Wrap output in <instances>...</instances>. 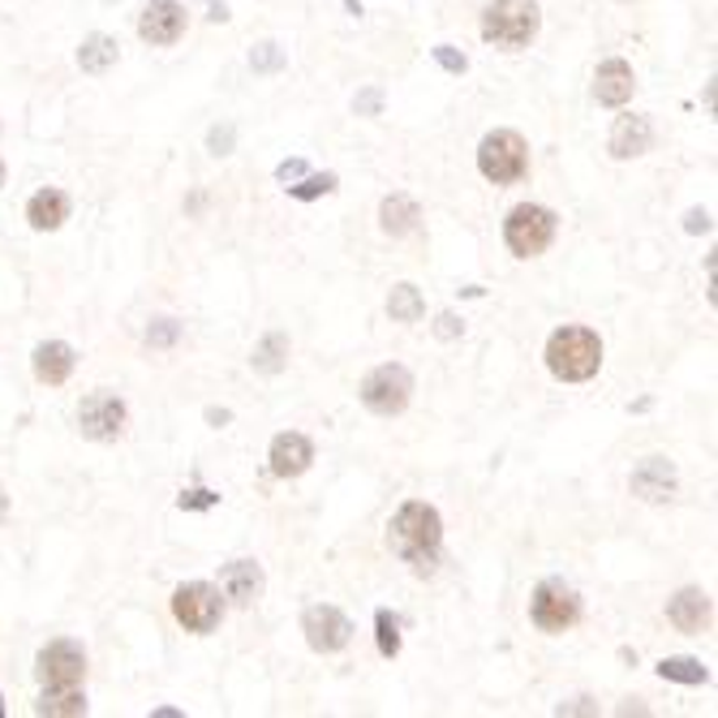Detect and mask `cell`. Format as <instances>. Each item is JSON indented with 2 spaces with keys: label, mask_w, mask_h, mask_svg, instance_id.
<instances>
[{
  "label": "cell",
  "mask_w": 718,
  "mask_h": 718,
  "mask_svg": "<svg viewBox=\"0 0 718 718\" xmlns=\"http://www.w3.org/2000/svg\"><path fill=\"white\" fill-rule=\"evenodd\" d=\"M388 547L392 556H400L418 577H431L440 568V547H443V520L431 504L409 499L400 508L392 525H388Z\"/></svg>",
  "instance_id": "cell-1"
},
{
  "label": "cell",
  "mask_w": 718,
  "mask_h": 718,
  "mask_svg": "<svg viewBox=\"0 0 718 718\" xmlns=\"http://www.w3.org/2000/svg\"><path fill=\"white\" fill-rule=\"evenodd\" d=\"M547 366L563 383H585L602 366V340L590 327H559L547 340Z\"/></svg>",
  "instance_id": "cell-2"
},
{
  "label": "cell",
  "mask_w": 718,
  "mask_h": 718,
  "mask_svg": "<svg viewBox=\"0 0 718 718\" xmlns=\"http://www.w3.org/2000/svg\"><path fill=\"white\" fill-rule=\"evenodd\" d=\"M542 27L538 0H490L482 13V40L504 47V52H520L529 47Z\"/></svg>",
  "instance_id": "cell-3"
},
{
  "label": "cell",
  "mask_w": 718,
  "mask_h": 718,
  "mask_svg": "<svg viewBox=\"0 0 718 718\" xmlns=\"http://www.w3.org/2000/svg\"><path fill=\"white\" fill-rule=\"evenodd\" d=\"M556 229H559L556 211H547L538 202H520V207H513V215L504 224V241H508V250L517 258H538L556 241Z\"/></svg>",
  "instance_id": "cell-4"
},
{
  "label": "cell",
  "mask_w": 718,
  "mask_h": 718,
  "mask_svg": "<svg viewBox=\"0 0 718 718\" xmlns=\"http://www.w3.org/2000/svg\"><path fill=\"white\" fill-rule=\"evenodd\" d=\"M478 168L486 181H495V186H513L525 177V168H529V147H525V138H520L517 129H495V134H486L478 147Z\"/></svg>",
  "instance_id": "cell-5"
},
{
  "label": "cell",
  "mask_w": 718,
  "mask_h": 718,
  "mask_svg": "<svg viewBox=\"0 0 718 718\" xmlns=\"http://www.w3.org/2000/svg\"><path fill=\"white\" fill-rule=\"evenodd\" d=\"M413 397V374L397 366V361H388V366H374L366 379H361V404L370 409V413H379V418H397L400 409L409 404Z\"/></svg>",
  "instance_id": "cell-6"
},
{
  "label": "cell",
  "mask_w": 718,
  "mask_h": 718,
  "mask_svg": "<svg viewBox=\"0 0 718 718\" xmlns=\"http://www.w3.org/2000/svg\"><path fill=\"white\" fill-rule=\"evenodd\" d=\"M172 615H177V624L186 629V633H211L215 624H220V615H224V602H220V590L215 585H207V581H190V585H181L177 594H172Z\"/></svg>",
  "instance_id": "cell-7"
},
{
  "label": "cell",
  "mask_w": 718,
  "mask_h": 718,
  "mask_svg": "<svg viewBox=\"0 0 718 718\" xmlns=\"http://www.w3.org/2000/svg\"><path fill=\"white\" fill-rule=\"evenodd\" d=\"M529 615H534V624H538L542 633H563V629L577 624V615H581V599H577L563 581H542V585L534 590Z\"/></svg>",
  "instance_id": "cell-8"
},
{
  "label": "cell",
  "mask_w": 718,
  "mask_h": 718,
  "mask_svg": "<svg viewBox=\"0 0 718 718\" xmlns=\"http://www.w3.org/2000/svg\"><path fill=\"white\" fill-rule=\"evenodd\" d=\"M35 672H40L43 688H78L86 676V650L78 641H52L40 650Z\"/></svg>",
  "instance_id": "cell-9"
},
{
  "label": "cell",
  "mask_w": 718,
  "mask_h": 718,
  "mask_svg": "<svg viewBox=\"0 0 718 718\" xmlns=\"http://www.w3.org/2000/svg\"><path fill=\"white\" fill-rule=\"evenodd\" d=\"M78 426L86 440L108 443L125 431V400L117 392H91L78 409Z\"/></svg>",
  "instance_id": "cell-10"
},
{
  "label": "cell",
  "mask_w": 718,
  "mask_h": 718,
  "mask_svg": "<svg viewBox=\"0 0 718 718\" xmlns=\"http://www.w3.org/2000/svg\"><path fill=\"white\" fill-rule=\"evenodd\" d=\"M302 633H306V641H310V650H319V654H336V650L349 645L353 624H349V615L336 611V606H310V611L302 615Z\"/></svg>",
  "instance_id": "cell-11"
},
{
  "label": "cell",
  "mask_w": 718,
  "mask_h": 718,
  "mask_svg": "<svg viewBox=\"0 0 718 718\" xmlns=\"http://www.w3.org/2000/svg\"><path fill=\"white\" fill-rule=\"evenodd\" d=\"M138 35L151 47H168L186 35V9L177 0H147L142 18H138Z\"/></svg>",
  "instance_id": "cell-12"
},
{
  "label": "cell",
  "mask_w": 718,
  "mask_h": 718,
  "mask_svg": "<svg viewBox=\"0 0 718 718\" xmlns=\"http://www.w3.org/2000/svg\"><path fill=\"white\" fill-rule=\"evenodd\" d=\"M629 486H633V495L645 499V504H663V499L676 495V465L667 456H645L637 469H633Z\"/></svg>",
  "instance_id": "cell-13"
},
{
  "label": "cell",
  "mask_w": 718,
  "mask_h": 718,
  "mask_svg": "<svg viewBox=\"0 0 718 718\" xmlns=\"http://www.w3.org/2000/svg\"><path fill=\"white\" fill-rule=\"evenodd\" d=\"M667 620L676 624L679 633L701 637L710 629V620H715V602H710L706 590H679L676 599L667 602Z\"/></svg>",
  "instance_id": "cell-14"
},
{
  "label": "cell",
  "mask_w": 718,
  "mask_h": 718,
  "mask_svg": "<svg viewBox=\"0 0 718 718\" xmlns=\"http://www.w3.org/2000/svg\"><path fill=\"white\" fill-rule=\"evenodd\" d=\"M272 474L276 478H302L306 469H310V461H315V447L306 435H297V431H284L272 440Z\"/></svg>",
  "instance_id": "cell-15"
},
{
  "label": "cell",
  "mask_w": 718,
  "mask_h": 718,
  "mask_svg": "<svg viewBox=\"0 0 718 718\" xmlns=\"http://www.w3.org/2000/svg\"><path fill=\"white\" fill-rule=\"evenodd\" d=\"M637 91V78H633V65L629 61H602L599 74H594V95L606 108H624Z\"/></svg>",
  "instance_id": "cell-16"
},
{
  "label": "cell",
  "mask_w": 718,
  "mask_h": 718,
  "mask_svg": "<svg viewBox=\"0 0 718 718\" xmlns=\"http://www.w3.org/2000/svg\"><path fill=\"white\" fill-rule=\"evenodd\" d=\"M650 142H654V129L645 117H620L611 129V156L615 160H637L650 151Z\"/></svg>",
  "instance_id": "cell-17"
},
{
  "label": "cell",
  "mask_w": 718,
  "mask_h": 718,
  "mask_svg": "<svg viewBox=\"0 0 718 718\" xmlns=\"http://www.w3.org/2000/svg\"><path fill=\"white\" fill-rule=\"evenodd\" d=\"M74 349L65 345V340H47L35 349V379L47 383V388H61L70 374H74Z\"/></svg>",
  "instance_id": "cell-18"
},
{
  "label": "cell",
  "mask_w": 718,
  "mask_h": 718,
  "mask_svg": "<svg viewBox=\"0 0 718 718\" xmlns=\"http://www.w3.org/2000/svg\"><path fill=\"white\" fill-rule=\"evenodd\" d=\"M220 581H224V594L237 602V606H250V602L263 594V568L254 559H233Z\"/></svg>",
  "instance_id": "cell-19"
},
{
  "label": "cell",
  "mask_w": 718,
  "mask_h": 718,
  "mask_svg": "<svg viewBox=\"0 0 718 718\" xmlns=\"http://www.w3.org/2000/svg\"><path fill=\"white\" fill-rule=\"evenodd\" d=\"M27 220H31L35 233H52V229H61L70 220V199L61 190H40L35 199L27 202Z\"/></svg>",
  "instance_id": "cell-20"
},
{
  "label": "cell",
  "mask_w": 718,
  "mask_h": 718,
  "mask_svg": "<svg viewBox=\"0 0 718 718\" xmlns=\"http://www.w3.org/2000/svg\"><path fill=\"white\" fill-rule=\"evenodd\" d=\"M418 220H422V211H418V202L409 199V194H392V199H383V207H379V224H383L388 237H409L418 229Z\"/></svg>",
  "instance_id": "cell-21"
},
{
  "label": "cell",
  "mask_w": 718,
  "mask_h": 718,
  "mask_svg": "<svg viewBox=\"0 0 718 718\" xmlns=\"http://www.w3.org/2000/svg\"><path fill=\"white\" fill-rule=\"evenodd\" d=\"M35 715L78 718V715H86V697H82L78 688H47L40 701H35Z\"/></svg>",
  "instance_id": "cell-22"
},
{
  "label": "cell",
  "mask_w": 718,
  "mask_h": 718,
  "mask_svg": "<svg viewBox=\"0 0 718 718\" xmlns=\"http://www.w3.org/2000/svg\"><path fill=\"white\" fill-rule=\"evenodd\" d=\"M78 65L86 74H104L108 65H117V40L108 35H91V40L78 47Z\"/></svg>",
  "instance_id": "cell-23"
},
{
  "label": "cell",
  "mask_w": 718,
  "mask_h": 718,
  "mask_svg": "<svg viewBox=\"0 0 718 718\" xmlns=\"http://www.w3.org/2000/svg\"><path fill=\"white\" fill-rule=\"evenodd\" d=\"M422 310H426V302H422V293L413 288V284H397L392 288V297H388V315L397 323H418L422 319Z\"/></svg>",
  "instance_id": "cell-24"
},
{
  "label": "cell",
  "mask_w": 718,
  "mask_h": 718,
  "mask_svg": "<svg viewBox=\"0 0 718 718\" xmlns=\"http://www.w3.org/2000/svg\"><path fill=\"white\" fill-rule=\"evenodd\" d=\"M284 358H288V340L272 331V336H263V345L254 349V370L258 374H279L284 370Z\"/></svg>",
  "instance_id": "cell-25"
},
{
  "label": "cell",
  "mask_w": 718,
  "mask_h": 718,
  "mask_svg": "<svg viewBox=\"0 0 718 718\" xmlns=\"http://www.w3.org/2000/svg\"><path fill=\"white\" fill-rule=\"evenodd\" d=\"M658 676L676 679V684H706L710 672H706L701 658H663V663H658Z\"/></svg>",
  "instance_id": "cell-26"
},
{
  "label": "cell",
  "mask_w": 718,
  "mask_h": 718,
  "mask_svg": "<svg viewBox=\"0 0 718 718\" xmlns=\"http://www.w3.org/2000/svg\"><path fill=\"white\" fill-rule=\"evenodd\" d=\"M374 633H379V654L383 658H397L400 654V624L392 611H379L374 615Z\"/></svg>",
  "instance_id": "cell-27"
},
{
  "label": "cell",
  "mask_w": 718,
  "mask_h": 718,
  "mask_svg": "<svg viewBox=\"0 0 718 718\" xmlns=\"http://www.w3.org/2000/svg\"><path fill=\"white\" fill-rule=\"evenodd\" d=\"M331 190H336V177H331V172L310 177V181H302V186H288L293 199H319V194H331Z\"/></svg>",
  "instance_id": "cell-28"
},
{
  "label": "cell",
  "mask_w": 718,
  "mask_h": 718,
  "mask_svg": "<svg viewBox=\"0 0 718 718\" xmlns=\"http://www.w3.org/2000/svg\"><path fill=\"white\" fill-rule=\"evenodd\" d=\"M215 504H220V495H215V490H186V495H181V508H186V513H207V508H215Z\"/></svg>",
  "instance_id": "cell-29"
},
{
  "label": "cell",
  "mask_w": 718,
  "mask_h": 718,
  "mask_svg": "<svg viewBox=\"0 0 718 718\" xmlns=\"http://www.w3.org/2000/svg\"><path fill=\"white\" fill-rule=\"evenodd\" d=\"M435 61H440L447 74H465V70H469V61H465L461 52H452L447 43H440V47H435Z\"/></svg>",
  "instance_id": "cell-30"
},
{
  "label": "cell",
  "mask_w": 718,
  "mask_h": 718,
  "mask_svg": "<svg viewBox=\"0 0 718 718\" xmlns=\"http://www.w3.org/2000/svg\"><path fill=\"white\" fill-rule=\"evenodd\" d=\"M177 331H181V327H177L172 319L151 323V331H147V345H172V340H177Z\"/></svg>",
  "instance_id": "cell-31"
},
{
  "label": "cell",
  "mask_w": 718,
  "mask_h": 718,
  "mask_svg": "<svg viewBox=\"0 0 718 718\" xmlns=\"http://www.w3.org/2000/svg\"><path fill=\"white\" fill-rule=\"evenodd\" d=\"M229 147H233V129H215L211 134V151L215 156H229Z\"/></svg>",
  "instance_id": "cell-32"
},
{
  "label": "cell",
  "mask_w": 718,
  "mask_h": 718,
  "mask_svg": "<svg viewBox=\"0 0 718 718\" xmlns=\"http://www.w3.org/2000/svg\"><path fill=\"white\" fill-rule=\"evenodd\" d=\"M684 229H688V233H710V215H706V211H688Z\"/></svg>",
  "instance_id": "cell-33"
},
{
  "label": "cell",
  "mask_w": 718,
  "mask_h": 718,
  "mask_svg": "<svg viewBox=\"0 0 718 718\" xmlns=\"http://www.w3.org/2000/svg\"><path fill=\"white\" fill-rule=\"evenodd\" d=\"M254 65L258 70H272V65H279V52H276V43H263V52L254 56Z\"/></svg>",
  "instance_id": "cell-34"
},
{
  "label": "cell",
  "mask_w": 718,
  "mask_h": 718,
  "mask_svg": "<svg viewBox=\"0 0 718 718\" xmlns=\"http://www.w3.org/2000/svg\"><path fill=\"white\" fill-rule=\"evenodd\" d=\"M435 331H440L443 340H452V336H461V323H456V315H440V327H435Z\"/></svg>",
  "instance_id": "cell-35"
},
{
  "label": "cell",
  "mask_w": 718,
  "mask_h": 718,
  "mask_svg": "<svg viewBox=\"0 0 718 718\" xmlns=\"http://www.w3.org/2000/svg\"><path fill=\"white\" fill-rule=\"evenodd\" d=\"M302 172H306V163H302V160H288V163H279V168H276L279 181H293V177H302Z\"/></svg>",
  "instance_id": "cell-36"
},
{
  "label": "cell",
  "mask_w": 718,
  "mask_h": 718,
  "mask_svg": "<svg viewBox=\"0 0 718 718\" xmlns=\"http://www.w3.org/2000/svg\"><path fill=\"white\" fill-rule=\"evenodd\" d=\"M379 104H383V95L379 91H366L358 99V113H379Z\"/></svg>",
  "instance_id": "cell-37"
},
{
  "label": "cell",
  "mask_w": 718,
  "mask_h": 718,
  "mask_svg": "<svg viewBox=\"0 0 718 718\" xmlns=\"http://www.w3.org/2000/svg\"><path fill=\"white\" fill-rule=\"evenodd\" d=\"M229 418H233V413H229V409H207V422H211V426H224V422H229Z\"/></svg>",
  "instance_id": "cell-38"
},
{
  "label": "cell",
  "mask_w": 718,
  "mask_h": 718,
  "mask_svg": "<svg viewBox=\"0 0 718 718\" xmlns=\"http://www.w3.org/2000/svg\"><path fill=\"white\" fill-rule=\"evenodd\" d=\"M9 517V495H4V490H0V520Z\"/></svg>",
  "instance_id": "cell-39"
},
{
  "label": "cell",
  "mask_w": 718,
  "mask_h": 718,
  "mask_svg": "<svg viewBox=\"0 0 718 718\" xmlns=\"http://www.w3.org/2000/svg\"><path fill=\"white\" fill-rule=\"evenodd\" d=\"M0 186H4V163H0Z\"/></svg>",
  "instance_id": "cell-40"
},
{
  "label": "cell",
  "mask_w": 718,
  "mask_h": 718,
  "mask_svg": "<svg viewBox=\"0 0 718 718\" xmlns=\"http://www.w3.org/2000/svg\"><path fill=\"white\" fill-rule=\"evenodd\" d=\"M0 715H4V706H0Z\"/></svg>",
  "instance_id": "cell-41"
}]
</instances>
